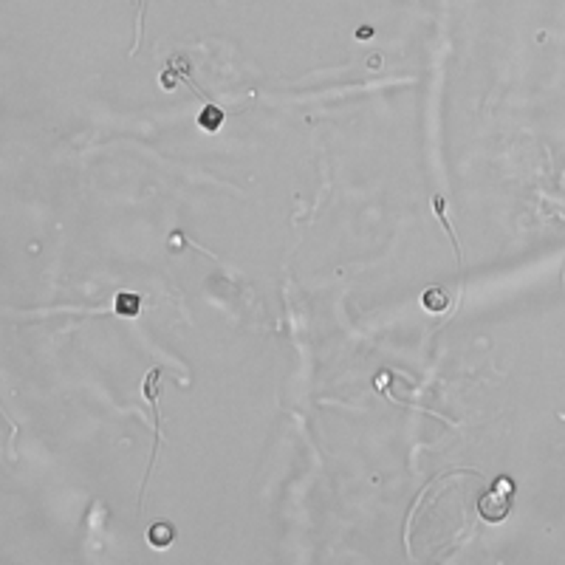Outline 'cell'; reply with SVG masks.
Returning a JSON list of instances; mask_svg holds the SVG:
<instances>
[{
  "label": "cell",
  "instance_id": "obj_1",
  "mask_svg": "<svg viewBox=\"0 0 565 565\" xmlns=\"http://www.w3.org/2000/svg\"><path fill=\"white\" fill-rule=\"evenodd\" d=\"M147 540H150V546H153V549H167V546L173 543V540H176V526L167 523V520H158V523L150 526Z\"/></svg>",
  "mask_w": 565,
  "mask_h": 565
},
{
  "label": "cell",
  "instance_id": "obj_2",
  "mask_svg": "<svg viewBox=\"0 0 565 565\" xmlns=\"http://www.w3.org/2000/svg\"><path fill=\"white\" fill-rule=\"evenodd\" d=\"M158 382H161V368H150L147 379H145V396L147 402H153V424H156V435H158Z\"/></svg>",
  "mask_w": 565,
  "mask_h": 565
},
{
  "label": "cell",
  "instance_id": "obj_3",
  "mask_svg": "<svg viewBox=\"0 0 565 565\" xmlns=\"http://www.w3.org/2000/svg\"><path fill=\"white\" fill-rule=\"evenodd\" d=\"M141 309V297L139 294H130V291H119L113 300V311L119 317H136Z\"/></svg>",
  "mask_w": 565,
  "mask_h": 565
},
{
  "label": "cell",
  "instance_id": "obj_4",
  "mask_svg": "<svg viewBox=\"0 0 565 565\" xmlns=\"http://www.w3.org/2000/svg\"><path fill=\"white\" fill-rule=\"evenodd\" d=\"M421 302H424V309L427 311H444L446 305H450V294H446L444 289H438V286H430V289H424V294H421Z\"/></svg>",
  "mask_w": 565,
  "mask_h": 565
},
{
  "label": "cell",
  "instance_id": "obj_5",
  "mask_svg": "<svg viewBox=\"0 0 565 565\" xmlns=\"http://www.w3.org/2000/svg\"><path fill=\"white\" fill-rule=\"evenodd\" d=\"M198 125H201L206 133L221 130V125H224V110H221L218 105H204V110H201V116H198Z\"/></svg>",
  "mask_w": 565,
  "mask_h": 565
},
{
  "label": "cell",
  "instance_id": "obj_6",
  "mask_svg": "<svg viewBox=\"0 0 565 565\" xmlns=\"http://www.w3.org/2000/svg\"><path fill=\"white\" fill-rule=\"evenodd\" d=\"M141 14H145V0H139V14H136V45H133V51H130V54H136L139 40H141Z\"/></svg>",
  "mask_w": 565,
  "mask_h": 565
},
{
  "label": "cell",
  "instance_id": "obj_7",
  "mask_svg": "<svg viewBox=\"0 0 565 565\" xmlns=\"http://www.w3.org/2000/svg\"><path fill=\"white\" fill-rule=\"evenodd\" d=\"M370 34H373L370 29H359V32H357V37H359V40H362V37H370Z\"/></svg>",
  "mask_w": 565,
  "mask_h": 565
}]
</instances>
